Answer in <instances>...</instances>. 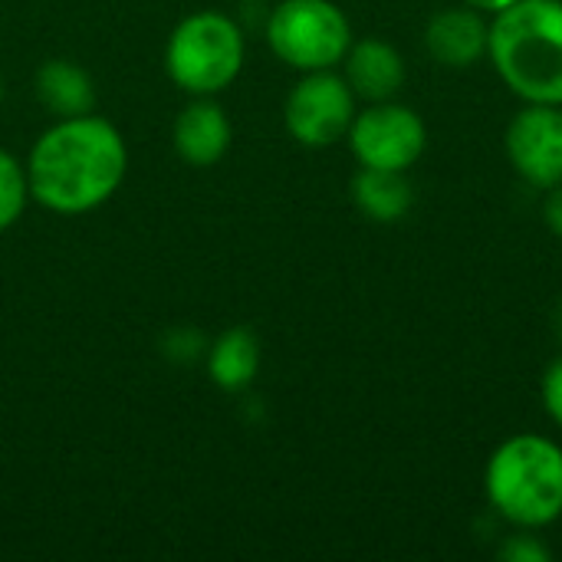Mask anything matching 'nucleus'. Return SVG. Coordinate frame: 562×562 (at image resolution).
I'll list each match as a JSON object with an SVG mask.
<instances>
[{
	"label": "nucleus",
	"instance_id": "obj_1",
	"mask_svg": "<svg viewBox=\"0 0 562 562\" xmlns=\"http://www.w3.org/2000/svg\"><path fill=\"white\" fill-rule=\"evenodd\" d=\"M128 145L102 115L56 119L30 148V198L63 217L102 207L125 181Z\"/></svg>",
	"mask_w": 562,
	"mask_h": 562
},
{
	"label": "nucleus",
	"instance_id": "obj_2",
	"mask_svg": "<svg viewBox=\"0 0 562 562\" xmlns=\"http://www.w3.org/2000/svg\"><path fill=\"white\" fill-rule=\"evenodd\" d=\"M487 56L520 99L562 105V0H517L494 13Z\"/></svg>",
	"mask_w": 562,
	"mask_h": 562
},
{
	"label": "nucleus",
	"instance_id": "obj_3",
	"mask_svg": "<svg viewBox=\"0 0 562 562\" xmlns=\"http://www.w3.org/2000/svg\"><path fill=\"white\" fill-rule=\"evenodd\" d=\"M491 507L520 530L562 517V448L540 435L504 441L484 474Z\"/></svg>",
	"mask_w": 562,
	"mask_h": 562
},
{
	"label": "nucleus",
	"instance_id": "obj_4",
	"mask_svg": "<svg viewBox=\"0 0 562 562\" xmlns=\"http://www.w3.org/2000/svg\"><path fill=\"white\" fill-rule=\"evenodd\" d=\"M247 40L234 16L221 10L188 13L168 36V79L188 95H217L244 69Z\"/></svg>",
	"mask_w": 562,
	"mask_h": 562
},
{
	"label": "nucleus",
	"instance_id": "obj_5",
	"mask_svg": "<svg viewBox=\"0 0 562 562\" xmlns=\"http://www.w3.org/2000/svg\"><path fill=\"white\" fill-rule=\"evenodd\" d=\"M267 43L300 72L333 69L352 46V26L333 0H283L267 16Z\"/></svg>",
	"mask_w": 562,
	"mask_h": 562
},
{
	"label": "nucleus",
	"instance_id": "obj_6",
	"mask_svg": "<svg viewBox=\"0 0 562 562\" xmlns=\"http://www.w3.org/2000/svg\"><path fill=\"white\" fill-rule=\"evenodd\" d=\"M356 119V92L346 82V76L333 69L303 72V79L290 89L283 105L286 132L303 148H329L342 135H349V125Z\"/></svg>",
	"mask_w": 562,
	"mask_h": 562
},
{
	"label": "nucleus",
	"instance_id": "obj_7",
	"mask_svg": "<svg viewBox=\"0 0 562 562\" xmlns=\"http://www.w3.org/2000/svg\"><path fill=\"white\" fill-rule=\"evenodd\" d=\"M428 142L422 115L398 102H372L366 112H356L349 125V148L362 168L408 171Z\"/></svg>",
	"mask_w": 562,
	"mask_h": 562
},
{
	"label": "nucleus",
	"instance_id": "obj_8",
	"mask_svg": "<svg viewBox=\"0 0 562 562\" xmlns=\"http://www.w3.org/2000/svg\"><path fill=\"white\" fill-rule=\"evenodd\" d=\"M507 155L517 175L533 188L562 184V109L530 102L507 128Z\"/></svg>",
	"mask_w": 562,
	"mask_h": 562
},
{
	"label": "nucleus",
	"instance_id": "obj_9",
	"mask_svg": "<svg viewBox=\"0 0 562 562\" xmlns=\"http://www.w3.org/2000/svg\"><path fill=\"white\" fill-rule=\"evenodd\" d=\"M234 142V125L214 95H191V102L178 112L171 125V145L181 161L191 168L217 165Z\"/></svg>",
	"mask_w": 562,
	"mask_h": 562
},
{
	"label": "nucleus",
	"instance_id": "obj_10",
	"mask_svg": "<svg viewBox=\"0 0 562 562\" xmlns=\"http://www.w3.org/2000/svg\"><path fill=\"white\" fill-rule=\"evenodd\" d=\"M491 40V23L474 7H448L428 20L425 46L428 53L451 69H464L484 59Z\"/></svg>",
	"mask_w": 562,
	"mask_h": 562
},
{
	"label": "nucleus",
	"instance_id": "obj_11",
	"mask_svg": "<svg viewBox=\"0 0 562 562\" xmlns=\"http://www.w3.org/2000/svg\"><path fill=\"white\" fill-rule=\"evenodd\" d=\"M342 76L352 86L356 99L385 102L405 86V59L385 40H352L349 53L342 56Z\"/></svg>",
	"mask_w": 562,
	"mask_h": 562
},
{
	"label": "nucleus",
	"instance_id": "obj_12",
	"mask_svg": "<svg viewBox=\"0 0 562 562\" xmlns=\"http://www.w3.org/2000/svg\"><path fill=\"white\" fill-rule=\"evenodd\" d=\"M36 99L56 119L86 115L95 109V82L72 59H46L36 69Z\"/></svg>",
	"mask_w": 562,
	"mask_h": 562
},
{
	"label": "nucleus",
	"instance_id": "obj_13",
	"mask_svg": "<svg viewBox=\"0 0 562 562\" xmlns=\"http://www.w3.org/2000/svg\"><path fill=\"white\" fill-rule=\"evenodd\" d=\"M260 372V342L250 329L231 326L207 349V375L221 392H244Z\"/></svg>",
	"mask_w": 562,
	"mask_h": 562
},
{
	"label": "nucleus",
	"instance_id": "obj_14",
	"mask_svg": "<svg viewBox=\"0 0 562 562\" xmlns=\"http://www.w3.org/2000/svg\"><path fill=\"white\" fill-rule=\"evenodd\" d=\"M352 201L369 221L395 224L408 214L415 198H412V181L405 178V171L362 168L352 178Z\"/></svg>",
	"mask_w": 562,
	"mask_h": 562
},
{
	"label": "nucleus",
	"instance_id": "obj_15",
	"mask_svg": "<svg viewBox=\"0 0 562 562\" xmlns=\"http://www.w3.org/2000/svg\"><path fill=\"white\" fill-rule=\"evenodd\" d=\"M30 201L33 198H30L26 165H20V158L0 148V231H10L23 217Z\"/></svg>",
	"mask_w": 562,
	"mask_h": 562
},
{
	"label": "nucleus",
	"instance_id": "obj_16",
	"mask_svg": "<svg viewBox=\"0 0 562 562\" xmlns=\"http://www.w3.org/2000/svg\"><path fill=\"white\" fill-rule=\"evenodd\" d=\"M501 560L507 562H550V550L533 537V533H517L507 537L501 547Z\"/></svg>",
	"mask_w": 562,
	"mask_h": 562
},
{
	"label": "nucleus",
	"instance_id": "obj_17",
	"mask_svg": "<svg viewBox=\"0 0 562 562\" xmlns=\"http://www.w3.org/2000/svg\"><path fill=\"white\" fill-rule=\"evenodd\" d=\"M543 405H547V415L562 428V356L543 375Z\"/></svg>",
	"mask_w": 562,
	"mask_h": 562
},
{
	"label": "nucleus",
	"instance_id": "obj_18",
	"mask_svg": "<svg viewBox=\"0 0 562 562\" xmlns=\"http://www.w3.org/2000/svg\"><path fill=\"white\" fill-rule=\"evenodd\" d=\"M543 221H547V227H550L557 237H562V184L550 188L547 204H543Z\"/></svg>",
	"mask_w": 562,
	"mask_h": 562
},
{
	"label": "nucleus",
	"instance_id": "obj_19",
	"mask_svg": "<svg viewBox=\"0 0 562 562\" xmlns=\"http://www.w3.org/2000/svg\"><path fill=\"white\" fill-rule=\"evenodd\" d=\"M468 7H474V10H487V13H501L504 7H510V3H517V0H464Z\"/></svg>",
	"mask_w": 562,
	"mask_h": 562
},
{
	"label": "nucleus",
	"instance_id": "obj_20",
	"mask_svg": "<svg viewBox=\"0 0 562 562\" xmlns=\"http://www.w3.org/2000/svg\"><path fill=\"white\" fill-rule=\"evenodd\" d=\"M553 333H557V339L562 342V300L557 303V310H553Z\"/></svg>",
	"mask_w": 562,
	"mask_h": 562
},
{
	"label": "nucleus",
	"instance_id": "obj_21",
	"mask_svg": "<svg viewBox=\"0 0 562 562\" xmlns=\"http://www.w3.org/2000/svg\"><path fill=\"white\" fill-rule=\"evenodd\" d=\"M0 99H3V82H0Z\"/></svg>",
	"mask_w": 562,
	"mask_h": 562
}]
</instances>
